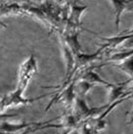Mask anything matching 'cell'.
<instances>
[{
    "instance_id": "cell-5",
    "label": "cell",
    "mask_w": 133,
    "mask_h": 134,
    "mask_svg": "<svg viewBox=\"0 0 133 134\" xmlns=\"http://www.w3.org/2000/svg\"><path fill=\"white\" fill-rule=\"evenodd\" d=\"M80 79L87 81L88 83L92 84L93 86L104 85L109 88V87H111V86L113 85V83H110V82H108L107 80L103 79V78L97 74L96 71H92V70H88V71H84L83 75L80 76Z\"/></svg>"
},
{
    "instance_id": "cell-10",
    "label": "cell",
    "mask_w": 133,
    "mask_h": 134,
    "mask_svg": "<svg viewBox=\"0 0 133 134\" xmlns=\"http://www.w3.org/2000/svg\"><path fill=\"white\" fill-rule=\"evenodd\" d=\"M0 26H5V25H3V24H1V23H0Z\"/></svg>"
},
{
    "instance_id": "cell-1",
    "label": "cell",
    "mask_w": 133,
    "mask_h": 134,
    "mask_svg": "<svg viewBox=\"0 0 133 134\" xmlns=\"http://www.w3.org/2000/svg\"><path fill=\"white\" fill-rule=\"evenodd\" d=\"M37 72V61L35 56L31 54L30 58L26 60L24 63L22 64V66L20 68L19 71V79H18V84L17 87L18 89L22 90L25 92V90L26 89L27 85L30 84L31 78L33 77V75Z\"/></svg>"
},
{
    "instance_id": "cell-8",
    "label": "cell",
    "mask_w": 133,
    "mask_h": 134,
    "mask_svg": "<svg viewBox=\"0 0 133 134\" xmlns=\"http://www.w3.org/2000/svg\"><path fill=\"white\" fill-rule=\"evenodd\" d=\"M81 134H95L93 131V128L89 125L87 122H83L81 129Z\"/></svg>"
},
{
    "instance_id": "cell-11",
    "label": "cell",
    "mask_w": 133,
    "mask_h": 134,
    "mask_svg": "<svg viewBox=\"0 0 133 134\" xmlns=\"http://www.w3.org/2000/svg\"><path fill=\"white\" fill-rule=\"evenodd\" d=\"M1 2H3V0H0V3H1Z\"/></svg>"
},
{
    "instance_id": "cell-6",
    "label": "cell",
    "mask_w": 133,
    "mask_h": 134,
    "mask_svg": "<svg viewBox=\"0 0 133 134\" xmlns=\"http://www.w3.org/2000/svg\"><path fill=\"white\" fill-rule=\"evenodd\" d=\"M132 57V49L127 50V51H122V52H118L113 54L112 56H110L108 59H106L107 62H118L120 63L122 61H124L125 59Z\"/></svg>"
},
{
    "instance_id": "cell-7",
    "label": "cell",
    "mask_w": 133,
    "mask_h": 134,
    "mask_svg": "<svg viewBox=\"0 0 133 134\" xmlns=\"http://www.w3.org/2000/svg\"><path fill=\"white\" fill-rule=\"evenodd\" d=\"M132 57H129V58H127V59H125L124 61L120 62V63L115 64L114 66L131 76L132 75Z\"/></svg>"
},
{
    "instance_id": "cell-2",
    "label": "cell",
    "mask_w": 133,
    "mask_h": 134,
    "mask_svg": "<svg viewBox=\"0 0 133 134\" xmlns=\"http://www.w3.org/2000/svg\"><path fill=\"white\" fill-rule=\"evenodd\" d=\"M110 1L115 10V27L118 30L120 21H121V16L123 15V13L125 11H132L133 0H110Z\"/></svg>"
},
{
    "instance_id": "cell-9",
    "label": "cell",
    "mask_w": 133,
    "mask_h": 134,
    "mask_svg": "<svg viewBox=\"0 0 133 134\" xmlns=\"http://www.w3.org/2000/svg\"><path fill=\"white\" fill-rule=\"evenodd\" d=\"M33 2H38V3H39V2H42V1H43V0H32Z\"/></svg>"
},
{
    "instance_id": "cell-3",
    "label": "cell",
    "mask_w": 133,
    "mask_h": 134,
    "mask_svg": "<svg viewBox=\"0 0 133 134\" xmlns=\"http://www.w3.org/2000/svg\"><path fill=\"white\" fill-rule=\"evenodd\" d=\"M103 41H105L101 47L104 51L106 50H113V49H115L117 47H118L119 45H121L123 42H125L126 40L128 39H132V34H121L120 35H117V36H112V37H102L101 38Z\"/></svg>"
},
{
    "instance_id": "cell-12",
    "label": "cell",
    "mask_w": 133,
    "mask_h": 134,
    "mask_svg": "<svg viewBox=\"0 0 133 134\" xmlns=\"http://www.w3.org/2000/svg\"><path fill=\"white\" fill-rule=\"evenodd\" d=\"M0 8H1V5H0Z\"/></svg>"
},
{
    "instance_id": "cell-4",
    "label": "cell",
    "mask_w": 133,
    "mask_h": 134,
    "mask_svg": "<svg viewBox=\"0 0 133 134\" xmlns=\"http://www.w3.org/2000/svg\"><path fill=\"white\" fill-rule=\"evenodd\" d=\"M89 8L88 5H79V4L74 3L70 6V13L69 21L74 26H80V20L84 12Z\"/></svg>"
}]
</instances>
